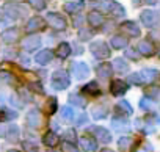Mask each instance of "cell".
Segmentation results:
<instances>
[{"instance_id": "1", "label": "cell", "mask_w": 160, "mask_h": 152, "mask_svg": "<svg viewBox=\"0 0 160 152\" xmlns=\"http://www.w3.org/2000/svg\"><path fill=\"white\" fill-rule=\"evenodd\" d=\"M52 86L55 90H66L69 86V75L66 71H55L52 74Z\"/></svg>"}, {"instance_id": "2", "label": "cell", "mask_w": 160, "mask_h": 152, "mask_svg": "<svg viewBox=\"0 0 160 152\" xmlns=\"http://www.w3.org/2000/svg\"><path fill=\"white\" fill-rule=\"evenodd\" d=\"M90 52L94 56H98V58H107L110 55V49H108V46L104 41H94V42H91Z\"/></svg>"}, {"instance_id": "3", "label": "cell", "mask_w": 160, "mask_h": 152, "mask_svg": "<svg viewBox=\"0 0 160 152\" xmlns=\"http://www.w3.org/2000/svg\"><path fill=\"white\" fill-rule=\"evenodd\" d=\"M47 22H49V25H50L52 28H55V30H64V28H66V21H64V17L60 16V14H57V13H49V14H47Z\"/></svg>"}, {"instance_id": "4", "label": "cell", "mask_w": 160, "mask_h": 152, "mask_svg": "<svg viewBox=\"0 0 160 152\" xmlns=\"http://www.w3.org/2000/svg\"><path fill=\"white\" fill-rule=\"evenodd\" d=\"M158 21H160V17H158V14L155 13V11H151V10H146V11H143L141 13V22L146 25V27H155L157 24H158Z\"/></svg>"}, {"instance_id": "5", "label": "cell", "mask_w": 160, "mask_h": 152, "mask_svg": "<svg viewBox=\"0 0 160 152\" xmlns=\"http://www.w3.org/2000/svg\"><path fill=\"white\" fill-rule=\"evenodd\" d=\"M88 74H90V67H88L87 63H77V64H74V67H72V75H74L77 80L87 79Z\"/></svg>"}, {"instance_id": "6", "label": "cell", "mask_w": 160, "mask_h": 152, "mask_svg": "<svg viewBox=\"0 0 160 152\" xmlns=\"http://www.w3.org/2000/svg\"><path fill=\"white\" fill-rule=\"evenodd\" d=\"M27 124L30 125V127H33V129H38L41 124H42V116H41V111L39 110H36V108H33V110H30L28 113H27Z\"/></svg>"}, {"instance_id": "7", "label": "cell", "mask_w": 160, "mask_h": 152, "mask_svg": "<svg viewBox=\"0 0 160 152\" xmlns=\"http://www.w3.org/2000/svg\"><path fill=\"white\" fill-rule=\"evenodd\" d=\"M22 46L25 50L32 52V50H36L39 46H41V38L36 36V35H32V36H27L24 41H22Z\"/></svg>"}, {"instance_id": "8", "label": "cell", "mask_w": 160, "mask_h": 152, "mask_svg": "<svg viewBox=\"0 0 160 152\" xmlns=\"http://www.w3.org/2000/svg\"><path fill=\"white\" fill-rule=\"evenodd\" d=\"M110 90H112V93H113L115 96H122V94L127 91V83L122 82V80H119V79H116V80L112 82Z\"/></svg>"}, {"instance_id": "9", "label": "cell", "mask_w": 160, "mask_h": 152, "mask_svg": "<svg viewBox=\"0 0 160 152\" xmlns=\"http://www.w3.org/2000/svg\"><path fill=\"white\" fill-rule=\"evenodd\" d=\"M93 133L96 135V138L101 143H110L112 141V133L104 127H93Z\"/></svg>"}, {"instance_id": "10", "label": "cell", "mask_w": 160, "mask_h": 152, "mask_svg": "<svg viewBox=\"0 0 160 152\" xmlns=\"http://www.w3.org/2000/svg\"><path fill=\"white\" fill-rule=\"evenodd\" d=\"M44 25H46V22H44L41 17H38V16H36V17H32V19L27 22L25 30L32 33V32H36V30H42V28H44Z\"/></svg>"}, {"instance_id": "11", "label": "cell", "mask_w": 160, "mask_h": 152, "mask_svg": "<svg viewBox=\"0 0 160 152\" xmlns=\"http://www.w3.org/2000/svg\"><path fill=\"white\" fill-rule=\"evenodd\" d=\"M19 30L18 28H8V30H5L3 33H2V39H3V42H7V44H11V42H16L18 39H19Z\"/></svg>"}, {"instance_id": "12", "label": "cell", "mask_w": 160, "mask_h": 152, "mask_svg": "<svg viewBox=\"0 0 160 152\" xmlns=\"http://www.w3.org/2000/svg\"><path fill=\"white\" fill-rule=\"evenodd\" d=\"M121 30H122L124 33L130 35V36H138V35H140V28H138V25H137L135 22H130V21L124 22V24L121 25Z\"/></svg>"}, {"instance_id": "13", "label": "cell", "mask_w": 160, "mask_h": 152, "mask_svg": "<svg viewBox=\"0 0 160 152\" xmlns=\"http://www.w3.org/2000/svg\"><path fill=\"white\" fill-rule=\"evenodd\" d=\"M53 58V52L52 50H49V49H46V50H41L39 53H36V63L38 64H47L50 60Z\"/></svg>"}, {"instance_id": "14", "label": "cell", "mask_w": 160, "mask_h": 152, "mask_svg": "<svg viewBox=\"0 0 160 152\" xmlns=\"http://www.w3.org/2000/svg\"><path fill=\"white\" fill-rule=\"evenodd\" d=\"M105 7H107V10L112 13V16H116V17L124 16V8H122L119 3H116V2H107Z\"/></svg>"}, {"instance_id": "15", "label": "cell", "mask_w": 160, "mask_h": 152, "mask_svg": "<svg viewBox=\"0 0 160 152\" xmlns=\"http://www.w3.org/2000/svg\"><path fill=\"white\" fill-rule=\"evenodd\" d=\"M112 71H113L112 64H107V63L99 64L98 69H96V72H98V75H99V79H108V77H112Z\"/></svg>"}, {"instance_id": "16", "label": "cell", "mask_w": 160, "mask_h": 152, "mask_svg": "<svg viewBox=\"0 0 160 152\" xmlns=\"http://www.w3.org/2000/svg\"><path fill=\"white\" fill-rule=\"evenodd\" d=\"M138 74H140V77H141L143 82H154V80L158 77V72L154 71V69H143V71L138 72Z\"/></svg>"}, {"instance_id": "17", "label": "cell", "mask_w": 160, "mask_h": 152, "mask_svg": "<svg viewBox=\"0 0 160 152\" xmlns=\"http://www.w3.org/2000/svg\"><path fill=\"white\" fill-rule=\"evenodd\" d=\"M88 22H90L91 27H99V25L104 24V17H102V14L99 11H91L88 14Z\"/></svg>"}, {"instance_id": "18", "label": "cell", "mask_w": 160, "mask_h": 152, "mask_svg": "<svg viewBox=\"0 0 160 152\" xmlns=\"http://www.w3.org/2000/svg\"><path fill=\"white\" fill-rule=\"evenodd\" d=\"M80 146H82V149L87 150V152H93V150L98 149V143L93 141L91 138H87V136L80 140Z\"/></svg>"}, {"instance_id": "19", "label": "cell", "mask_w": 160, "mask_h": 152, "mask_svg": "<svg viewBox=\"0 0 160 152\" xmlns=\"http://www.w3.org/2000/svg\"><path fill=\"white\" fill-rule=\"evenodd\" d=\"M42 141H44V144H46V146L53 147V146H57V144H58L60 138H58V135H57V133H53V132H47V133L44 135Z\"/></svg>"}, {"instance_id": "20", "label": "cell", "mask_w": 160, "mask_h": 152, "mask_svg": "<svg viewBox=\"0 0 160 152\" xmlns=\"http://www.w3.org/2000/svg\"><path fill=\"white\" fill-rule=\"evenodd\" d=\"M82 8H83V0H78V2H68V3L64 5V10H66L68 13H71V14L80 11Z\"/></svg>"}, {"instance_id": "21", "label": "cell", "mask_w": 160, "mask_h": 152, "mask_svg": "<svg viewBox=\"0 0 160 152\" xmlns=\"http://www.w3.org/2000/svg\"><path fill=\"white\" fill-rule=\"evenodd\" d=\"M138 50H140V53H143V55H152V53H154V46H152L149 41H140Z\"/></svg>"}, {"instance_id": "22", "label": "cell", "mask_w": 160, "mask_h": 152, "mask_svg": "<svg viewBox=\"0 0 160 152\" xmlns=\"http://www.w3.org/2000/svg\"><path fill=\"white\" fill-rule=\"evenodd\" d=\"M112 67H113L116 72H126V71L129 69L127 63H126L122 58H115V60H113V63H112Z\"/></svg>"}, {"instance_id": "23", "label": "cell", "mask_w": 160, "mask_h": 152, "mask_svg": "<svg viewBox=\"0 0 160 152\" xmlns=\"http://www.w3.org/2000/svg\"><path fill=\"white\" fill-rule=\"evenodd\" d=\"M69 53H71V46H69L68 42H61V44L57 47V55H58L60 58H68Z\"/></svg>"}, {"instance_id": "24", "label": "cell", "mask_w": 160, "mask_h": 152, "mask_svg": "<svg viewBox=\"0 0 160 152\" xmlns=\"http://www.w3.org/2000/svg\"><path fill=\"white\" fill-rule=\"evenodd\" d=\"M112 46L115 49H124L127 46V39L124 36H121V35H116V36L112 38Z\"/></svg>"}, {"instance_id": "25", "label": "cell", "mask_w": 160, "mask_h": 152, "mask_svg": "<svg viewBox=\"0 0 160 152\" xmlns=\"http://www.w3.org/2000/svg\"><path fill=\"white\" fill-rule=\"evenodd\" d=\"M132 138H129V136H122V138H119V141H118V146H119V149L121 150H130V146H132Z\"/></svg>"}, {"instance_id": "26", "label": "cell", "mask_w": 160, "mask_h": 152, "mask_svg": "<svg viewBox=\"0 0 160 152\" xmlns=\"http://www.w3.org/2000/svg\"><path fill=\"white\" fill-rule=\"evenodd\" d=\"M83 91H87L88 94H99V85H98V82H90V83H87L85 86H83Z\"/></svg>"}, {"instance_id": "27", "label": "cell", "mask_w": 160, "mask_h": 152, "mask_svg": "<svg viewBox=\"0 0 160 152\" xmlns=\"http://www.w3.org/2000/svg\"><path fill=\"white\" fill-rule=\"evenodd\" d=\"M61 119L64 122H71L74 119V111L69 108V107H63L61 108Z\"/></svg>"}, {"instance_id": "28", "label": "cell", "mask_w": 160, "mask_h": 152, "mask_svg": "<svg viewBox=\"0 0 160 152\" xmlns=\"http://www.w3.org/2000/svg\"><path fill=\"white\" fill-rule=\"evenodd\" d=\"M24 152H38V144L33 141H22Z\"/></svg>"}, {"instance_id": "29", "label": "cell", "mask_w": 160, "mask_h": 152, "mask_svg": "<svg viewBox=\"0 0 160 152\" xmlns=\"http://www.w3.org/2000/svg\"><path fill=\"white\" fill-rule=\"evenodd\" d=\"M27 2H28L35 10H38V11L44 10V8H46V5H47V0H27Z\"/></svg>"}, {"instance_id": "30", "label": "cell", "mask_w": 160, "mask_h": 152, "mask_svg": "<svg viewBox=\"0 0 160 152\" xmlns=\"http://www.w3.org/2000/svg\"><path fill=\"white\" fill-rule=\"evenodd\" d=\"M69 101L74 104V105H77V107H85V99L82 97V96H78V94H71L69 96Z\"/></svg>"}, {"instance_id": "31", "label": "cell", "mask_w": 160, "mask_h": 152, "mask_svg": "<svg viewBox=\"0 0 160 152\" xmlns=\"http://www.w3.org/2000/svg\"><path fill=\"white\" fill-rule=\"evenodd\" d=\"M93 116H94L96 119L105 118V116H107V108H105V107H94V108H93Z\"/></svg>"}, {"instance_id": "32", "label": "cell", "mask_w": 160, "mask_h": 152, "mask_svg": "<svg viewBox=\"0 0 160 152\" xmlns=\"http://www.w3.org/2000/svg\"><path fill=\"white\" fill-rule=\"evenodd\" d=\"M63 140L68 141V143H75V140H77L75 130H74V129H68V130L64 132V135H63Z\"/></svg>"}, {"instance_id": "33", "label": "cell", "mask_w": 160, "mask_h": 152, "mask_svg": "<svg viewBox=\"0 0 160 152\" xmlns=\"http://www.w3.org/2000/svg\"><path fill=\"white\" fill-rule=\"evenodd\" d=\"M61 150L63 152H78L77 147L74 146V143H68V141H63L61 143Z\"/></svg>"}, {"instance_id": "34", "label": "cell", "mask_w": 160, "mask_h": 152, "mask_svg": "<svg viewBox=\"0 0 160 152\" xmlns=\"http://www.w3.org/2000/svg\"><path fill=\"white\" fill-rule=\"evenodd\" d=\"M47 110H49L50 115H53V113L57 111V99H55V97H50V99H49V102H47Z\"/></svg>"}, {"instance_id": "35", "label": "cell", "mask_w": 160, "mask_h": 152, "mask_svg": "<svg viewBox=\"0 0 160 152\" xmlns=\"http://www.w3.org/2000/svg\"><path fill=\"white\" fill-rule=\"evenodd\" d=\"M118 108L122 110V111H126V115H132V107H130L129 102H126V101L119 102V104H118Z\"/></svg>"}, {"instance_id": "36", "label": "cell", "mask_w": 160, "mask_h": 152, "mask_svg": "<svg viewBox=\"0 0 160 152\" xmlns=\"http://www.w3.org/2000/svg\"><path fill=\"white\" fill-rule=\"evenodd\" d=\"M7 135H8L10 138H18V135H19V127L10 125V127L7 129Z\"/></svg>"}, {"instance_id": "37", "label": "cell", "mask_w": 160, "mask_h": 152, "mask_svg": "<svg viewBox=\"0 0 160 152\" xmlns=\"http://www.w3.org/2000/svg\"><path fill=\"white\" fill-rule=\"evenodd\" d=\"M112 125H113L116 130H127V129H129V124L124 122V121H122V122H119V121H113Z\"/></svg>"}, {"instance_id": "38", "label": "cell", "mask_w": 160, "mask_h": 152, "mask_svg": "<svg viewBox=\"0 0 160 152\" xmlns=\"http://www.w3.org/2000/svg\"><path fill=\"white\" fill-rule=\"evenodd\" d=\"M140 107H141L143 110H149V108H152V102H151L148 97H143L141 102H140Z\"/></svg>"}, {"instance_id": "39", "label": "cell", "mask_w": 160, "mask_h": 152, "mask_svg": "<svg viewBox=\"0 0 160 152\" xmlns=\"http://www.w3.org/2000/svg\"><path fill=\"white\" fill-rule=\"evenodd\" d=\"M129 80H130V83H135V85H141V83H143L140 74H132L130 77H129Z\"/></svg>"}, {"instance_id": "40", "label": "cell", "mask_w": 160, "mask_h": 152, "mask_svg": "<svg viewBox=\"0 0 160 152\" xmlns=\"http://www.w3.org/2000/svg\"><path fill=\"white\" fill-rule=\"evenodd\" d=\"M28 88H30L32 91L38 93V94H42V93H44V90H42V86H41L39 83H30V85H28Z\"/></svg>"}, {"instance_id": "41", "label": "cell", "mask_w": 160, "mask_h": 152, "mask_svg": "<svg viewBox=\"0 0 160 152\" xmlns=\"http://www.w3.org/2000/svg\"><path fill=\"white\" fill-rule=\"evenodd\" d=\"M80 38H82V39H90V38H91V32L82 30V32H80Z\"/></svg>"}, {"instance_id": "42", "label": "cell", "mask_w": 160, "mask_h": 152, "mask_svg": "<svg viewBox=\"0 0 160 152\" xmlns=\"http://www.w3.org/2000/svg\"><path fill=\"white\" fill-rule=\"evenodd\" d=\"M0 77H2L3 80H7V82H8L10 79H13V77H11V75H10L8 72H0Z\"/></svg>"}, {"instance_id": "43", "label": "cell", "mask_w": 160, "mask_h": 152, "mask_svg": "<svg viewBox=\"0 0 160 152\" xmlns=\"http://www.w3.org/2000/svg\"><path fill=\"white\" fill-rule=\"evenodd\" d=\"M7 125H3V124H0V136H5L7 135Z\"/></svg>"}, {"instance_id": "44", "label": "cell", "mask_w": 160, "mask_h": 152, "mask_svg": "<svg viewBox=\"0 0 160 152\" xmlns=\"http://www.w3.org/2000/svg\"><path fill=\"white\" fill-rule=\"evenodd\" d=\"M126 55H127L129 58H133V60H137V55H135V52H133V50H127V52H126Z\"/></svg>"}, {"instance_id": "45", "label": "cell", "mask_w": 160, "mask_h": 152, "mask_svg": "<svg viewBox=\"0 0 160 152\" xmlns=\"http://www.w3.org/2000/svg\"><path fill=\"white\" fill-rule=\"evenodd\" d=\"M87 121V115H80V118H78V124H83Z\"/></svg>"}, {"instance_id": "46", "label": "cell", "mask_w": 160, "mask_h": 152, "mask_svg": "<svg viewBox=\"0 0 160 152\" xmlns=\"http://www.w3.org/2000/svg\"><path fill=\"white\" fill-rule=\"evenodd\" d=\"M80 22H82V17H77L75 19V25H80Z\"/></svg>"}, {"instance_id": "47", "label": "cell", "mask_w": 160, "mask_h": 152, "mask_svg": "<svg viewBox=\"0 0 160 152\" xmlns=\"http://www.w3.org/2000/svg\"><path fill=\"white\" fill-rule=\"evenodd\" d=\"M148 3H155V0H146Z\"/></svg>"}, {"instance_id": "48", "label": "cell", "mask_w": 160, "mask_h": 152, "mask_svg": "<svg viewBox=\"0 0 160 152\" xmlns=\"http://www.w3.org/2000/svg\"><path fill=\"white\" fill-rule=\"evenodd\" d=\"M102 152H113V150H110V149H104Z\"/></svg>"}, {"instance_id": "49", "label": "cell", "mask_w": 160, "mask_h": 152, "mask_svg": "<svg viewBox=\"0 0 160 152\" xmlns=\"http://www.w3.org/2000/svg\"><path fill=\"white\" fill-rule=\"evenodd\" d=\"M132 2H133V3H140V0H132Z\"/></svg>"}, {"instance_id": "50", "label": "cell", "mask_w": 160, "mask_h": 152, "mask_svg": "<svg viewBox=\"0 0 160 152\" xmlns=\"http://www.w3.org/2000/svg\"><path fill=\"white\" fill-rule=\"evenodd\" d=\"M10 152H18V150H10Z\"/></svg>"}, {"instance_id": "51", "label": "cell", "mask_w": 160, "mask_h": 152, "mask_svg": "<svg viewBox=\"0 0 160 152\" xmlns=\"http://www.w3.org/2000/svg\"><path fill=\"white\" fill-rule=\"evenodd\" d=\"M47 152H52V150H47Z\"/></svg>"}]
</instances>
